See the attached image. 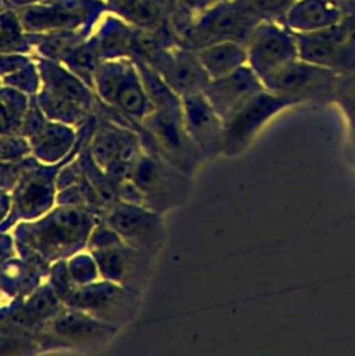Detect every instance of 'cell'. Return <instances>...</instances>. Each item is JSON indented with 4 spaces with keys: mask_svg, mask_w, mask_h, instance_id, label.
Here are the masks:
<instances>
[{
    "mask_svg": "<svg viewBox=\"0 0 355 356\" xmlns=\"http://www.w3.org/2000/svg\"><path fill=\"white\" fill-rule=\"evenodd\" d=\"M136 132L145 153L163 159L189 177L194 175L198 164L203 160L184 128L182 110L155 108L141 122Z\"/></svg>",
    "mask_w": 355,
    "mask_h": 356,
    "instance_id": "obj_2",
    "label": "cell"
},
{
    "mask_svg": "<svg viewBox=\"0 0 355 356\" xmlns=\"http://www.w3.org/2000/svg\"><path fill=\"white\" fill-rule=\"evenodd\" d=\"M1 305H4V300H3V298L0 296V306H1Z\"/></svg>",
    "mask_w": 355,
    "mask_h": 356,
    "instance_id": "obj_50",
    "label": "cell"
},
{
    "mask_svg": "<svg viewBox=\"0 0 355 356\" xmlns=\"http://www.w3.org/2000/svg\"><path fill=\"white\" fill-rule=\"evenodd\" d=\"M139 298L141 292L100 278L88 285L77 286L64 306L86 312L120 328L135 317Z\"/></svg>",
    "mask_w": 355,
    "mask_h": 356,
    "instance_id": "obj_9",
    "label": "cell"
},
{
    "mask_svg": "<svg viewBox=\"0 0 355 356\" xmlns=\"http://www.w3.org/2000/svg\"><path fill=\"white\" fill-rule=\"evenodd\" d=\"M45 281L50 285V288L57 295V298L63 302V305L68 299V296L72 293V291L77 288V285L72 282L68 274L65 259L56 260L50 264Z\"/></svg>",
    "mask_w": 355,
    "mask_h": 356,
    "instance_id": "obj_37",
    "label": "cell"
},
{
    "mask_svg": "<svg viewBox=\"0 0 355 356\" xmlns=\"http://www.w3.org/2000/svg\"><path fill=\"white\" fill-rule=\"evenodd\" d=\"M262 90H265V86L260 78L245 64L224 76L210 79L203 89V95L223 122H226Z\"/></svg>",
    "mask_w": 355,
    "mask_h": 356,
    "instance_id": "obj_16",
    "label": "cell"
},
{
    "mask_svg": "<svg viewBox=\"0 0 355 356\" xmlns=\"http://www.w3.org/2000/svg\"><path fill=\"white\" fill-rule=\"evenodd\" d=\"M63 309V302L57 298L50 285L43 281L25 298L8 302L7 317L14 331L38 338V334L45 325Z\"/></svg>",
    "mask_w": 355,
    "mask_h": 356,
    "instance_id": "obj_17",
    "label": "cell"
},
{
    "mask_svg": "<svg viewBox=\"0 0 355 356\" xmlns=\"http://www.w3.org/2000/svg\"><path fill=\"white\" fill-rule=\"evenodd\" d=\"M63 65H65L71 72H74L78 78H81L88 86L93 89V78L96 70L99 68L102 60L90 40H86L72 46L68 49L58 60Z\"/></svg>",
    "mask_w": 355,
    "mask_h": 356,
    "instance_id": "obj_30",
    "label": "cell"
},
{
    "mask_svg": "<svg viewBox=\"0 0 355 356\" xmlns=\"http://www.w3.org/2000/svg\"><path fill=\"white\" fill-rule=\"evenodd\" d=\"M104 1H106V0H104Z\"/></svg>",
    "mask_w": 355,
    "mask_h": 356,
    "instance_id": "obj_52",
    "label": "cell"
},
{
    "mask_svg": "<svg viewBox=\"0 0 355 356\" xmlns=\"http://www.w3.org/2000/svg\"><path fill=\"white\" fill-rule=\"evenodd\" d=\"M106 3L109 11L128 24L152 31H168V17L180 4L168 7L157 0H106Z\"/></svg>",
    "mask_w": 355,
    "mask_h": 356,
    "instance_id": "obj_23",
    "label": "cell"
},
{
    "mask_svg": "<svg viewBox=\"0 0 355 356\" xmlns=\"http://www.w3.org/2000/svg\"><path fill=\"white\" fill-rule=\"evenodd\" d=\"M157 1H160L168 7H175L178 4V0H157Z\"/></svg>",
    "mask_w": 355,
    "mask_h": 356,
    "instance_id": "obj_48",
    "label": "cell"
},
{
    "mask_svg": "<svg viewBox=\"0 0 355 356\" xmlns=\"http://www.w3.org/2000/svg\"><path fill=\"white\" fill-rule=\"evenodd\" d=\"M4 8H7V7H6V3H4V0H0V11H3Z\"/></svg>",
    "mask_w": 355,
    "mask_h": 356,
    "instance_id": "obj_49",
    "label": "cell"
},
{
    "mask_svg": "<svg viewBox=\"0 0 355 356\" xmlns=\"http://www.w3.org/2000/svg\"><path fill=\"white\" fill-rule=\"evenodd\" d=\"M49 118L45 115V113L42 111L40 106L38 104V100L33 96H31V102L28 106V110L24 115L22 124H21V129H19V135H22L24 138L29 139L33 135H36L46 124H47Z\"/></svg>",
    "mask_w": 355,
    "mask_h": 356,
    "instance_id": "obj_41",
    "label": "cell"
},
{
    "mask_svg": "<svg viewBox=\"0 0 355 356\" xmlns=\"http://www.w3.org/2000/svg\"><path fill=\"white\" fill-rule=\"evenodd\" d=\"M220 1H224V0H178V3L181 6H184L185 8H188L191 13L194 14H198Z\"/></svg>",
    "mask_w": 355,
    "mask_h": 356,
    "instance_id": "obj_44",
    "label": "cell"
},
{
    "mask_svg": "<svg viewBox=\"0 0 355 356\" xmlns=\"http://www.w3.org/2000/svg\"><path fill=\"white\" fill-rule=\"evenodd\" d=\"M135 31L121 17L106 11L89 36L100 60H118L135 57Z\"/></svg>",
    "mask_w": 355,
    "mask_h": 356,
    "instance_id": "obj_20",
    "label": "cell"
},
{
    "mask_svg": "<svg viewBox=\"0 0 355 356\" xmlns=\"http://www.w3.org/2000/svg\"><path fill=\"white\" fill-rule=\"evenodd\" d=\"M333 78L331 68L297 58L262 81L266 90L290 96L298 102L326 88Z\"/></svg>",
    "mask_w": 355,
    "mask_h": 356,
    "instance_id": "obj_18",
    "label": "cell"
},
{
    "mask_svg": "<svg viewBox=\"0 0 355 356\" xmlns=\"http://www.w3.org/2000/svg\"><path fill=\"white\" fill-rule=\"evenodd\" d=\"M14 254H17V250H15V242L11 231L8 232L0 231V263Z\"/></svg>",
    "mask_w": 355,
    "mask_h": 356,
    "instance_id": "obj_43",
    "label": "cell"
},
{
    "mask_svg": "<svg viewBox=\"0 0 355 356\" xmlns=\"http://www.w3.org/2000/svg\"><path fill=\"white\" fill-rule=\"evenodd\" d=\"M6 134H17L18 135L17 128H15L7 108L0 99V135H6Z\"/></svg>",
    "mask_w": 355,
    "mask_h": 356,
    "instance_id": "obj_45",
    "label": "cell"
},
{
    "mask_svg": "<svg viewBox=\"0 0 355 356\" xmlns=\"http://www.w3.org/2000/svg\"><path fill=\"white\" fill-rule=\"evenodd\" d=\"M294 36L298 57L308 63L333 70L344 56L347 35L337 25L312 32H297Z\"/></svg>",
    "mask_w": 355,
    "mask_h": 356,
    "instance_id": "obj_21",
    "label": "cell"
},
{
    "mask_svg": "<svg viewBox=\"0 0 355 356\" xmlns=\"http://www.w3.org/2000/svg\"><path fill=\"white\" fill-rule=\"evenodd\" d=\"M77 160H78L85 177L88 178L90 185L95 188V191L97 192V195L100 196L103 203L106 206H109L110 203L117 200V185L113 182V179L109 177V174L93 160L88 147L84 149L77 156Z\"/></svg>",
    "mask_w": 355,
    "mask_h": 356,
    "instance_id": "obj_33",
    "label": "cell"
},
{
    "mask_svg": "<svg viewBox=\"0 0 355 356\" xmlns=\"http://www.w3.org/2000/svg\"><path fill=\"white\" fill-rule=\"evenodd\" d=\"M97 263L100 278L141 292L149 278L152 256L127 245L90 252Z\"/></svg>",
    "mask_w": 355,
    "mask_h": 356,
    "instance_id": "obj_15",
    "label": "cell"
},
{
    "mask_svg": "<svg viewBox=\"0 0 355 356\" xmlns=\"http://www.w3.org/2000/svg\"><path fill=\"white\" fill-rule=\"evenodd\" d=\"M118 330V327L102 321L86 312L64 306L38 334V341L43 352L56 349H97L109 343Z\"/></svg>",
    "mask_w": 355,
    "mask_h": 356,
    "instance_id": "obj_6",
    "label": "cell"
},
{
    "mask_svg": "<svg viewBox=\"0 0 355 356\" xmlns=\"http://www.w3.org/2000/svg\"><path fill=\"white\" fill-rule=\"evenodd\" d=\"M77 131L74 127L49 120L47 124L28 139L31 156L45 164H57L75 159L81 152L74 149Z\"/></svg>",
    "mask_w": 355,
    "mask_h": 356,
    "instance_id": "obj_22",
    "label": "cell"
},
{
    "mask_svg": "<svg viewBox=\"0 0 355 356\" xmlns=\"http://www.w3.org/2000/svg\"><path fill=\"white\" fill-rule=\"evenodd\" d=\"M107 10L104 0H46L17 11L29 33L78 29L92 33Z\"/></svg>",
    "mask_w": 355,
    "mask_h": 356,
    "instance_id": "obj_7",
    "label": "cell"
},
{
    "mask_svg": "<svg viewBox=\"0 0 355 356\" xmlns=\"http://www.w3.org/2000/svg\"><path fill=\"white\" fill-rule=\"evenodd\" d=\"M196 54L210 79L224 76L248 64L246 44L234 40L207 44L196 50Z\"/></svg>",
    "mask_w": 355,
    "mask_h": 356,
    "instance_id": "obj_26",
    "label": "cell"
},
{
    "mask_svg": "<svg viewBox=\"0 0 355 356\" xmlns=\"http://www.w3.org/2000/svg\"><path fill=\"white\" fill-rule=\"evenodd\" d=\"M184 128L203 159L223 153L224 122L203 92L181 97Z\"/></svg>",
    "mask_w": 355,
    "mask_h": 356,
    "instance_id": "obj_14",
    "label": "cell"
},
{
    "mask_svg": "<svg viewBox=\"0 0 355 356\" xmlns=\"http://www.w3.org/2000/svg\"><path fill=\"white\" fill-rule=\"evenodd\" d=\"M70 160L45 164L32 156L25 159V167L11 191V211L0 224L1 232L11 231L19 221L39 218L56 206L57 172Z\"/></svg>",
    "mask_w": 355,
    "mask_h": 356,
    "instance_id": "obj_4",
    "label": "cell"
},
{
    "mask_svg": "<svg viewBox=\"0 0 355 356\" xmlns=\"http://www.w3.org/2000/svg\"><path fill=\"white\" fill-rule=\"evenodd\" d=\"M258 24L259 22L245 14L234 0H224L194 14L182 47L196 51L207 44L223 40H234L246 44Z\"/></svg>",
    "mask_w": 355,
    "mask_h": 356,
    "instance_id": "obj_8",
    "label": "cell"
},
{
    "mask_svg": "<svg viewBox=\"0 0 355 356\" xmlns=\"http://www.w3.org/2000/svg\"><path fill=\"white\" fill-rule=\"evenodd\" d=\"M11 204H13L11 192L0 189V224L8 217L11 211Z\"/></svg>",
    "mask_w": 355,
    "mask_h": 356,
    "instance_id": "obj_46",
    "label": "cell"
},
{
    "mask_svg": "<svg viewBox=\"0 0 355 356\" xmlns=\"http://www.w3.org/2000/svg\"><path fill=\"white\" fill-rule=\"evenodd\" d=\"M141 75L145 92L157 110L181 111V97L164 82V79L145 61L134 60Z\"/></svg>",
    "mask_w": 355,
    "mask_h": 356,
    "instance_id": "obj_29",
    "label": "cell"
},
{
    "mask_svg": "<svg viewBox=\"0 0 355 356\" xmlns=\"http://www.w3.org/2000/svg\"><path fill=\"white\" fill-rule=\"evenodd\" d=\"M68 274L77 286L88 285L100 280V273L93 254L88 250H79L65 259Z\"/></svg>",
    "mask_w": 355,
    "mask_h": 356,
    "instance_id": "obj_34",
    "label": "cell"
},
{
    "mask_svg": "<svg viewBox=\"0 0 355 356\" xmlns=\"http://www.w3.org/2000/svg\"><path fill=\"white\" fill-rule=\"evenodd\" d=\"M28 53L33 54L29 33L25 31L17 10L0 11V54Z\"/></svg>",
    "mask_w": 355,
    "mask_h": 356,
    "instance_id": "obj_31",
    "label": "cell"
},
{
    "mask_svg": "<svg viewBox=\"0 0 355 356\" xmlns=\"http://www.w3.org/2000/svg\"><path fill=\"white\" fill-rule=\"evenodd\" d=\"M102 221L109 224L127 245L152 257L164 243L163 216L149 207L117 199L106 207Z\"/></svg>",
    "mask_w": 355,
    "mask_h": 356,
    "instance_id": "obj_10",
    "label": "cell"
},
{
    "mask_svg": "<svg viewBox=\"0 0 355 356\" xmlns=\"http://www.w3.org/2000/svg\"><path fill=\"white\" fill-rule=\"evenodd\" d=\"M42 1H46V0H4L6 7L13 8V10H21V8H25V7H29L33 4H39Z\"/></svg>",
    "mask_w": 355,
    "mask_h": 356,
    "instance_id": "obj_47",
    "label": "cell"
},
{
    "mask_svg": "<svg viewBox=\"0 0 355 356\" xmlns=\"http://www.w3.org/2000/svg\"><path fill=\"white\" fill-rule=\"evenodd\" d=\"M192 177L142 150L131 178L143 196L145 207L164 216L181 206L192 189Z\"/></svg>",
    "mask_w": 355,
    "mask_h": 356,
    "instance_id": "obj_5",
    "label": "cell"
},
{
    "mask_svg": "<svg viewBox=\"0 0 355 356\" xmlns=\"http://www.w3.org/2000/svg\"><path fill=\"white\" fill-rule=\"evenodd\" d=\"M97 221L86 210L56 204L39 218L19 221L13 227L17 254L47 275L53 261L86 249Z\"/></svg>",
    "mask_w": 355,
    "mask_h": 356,
    "instance_id": "obj_1",
    "label": "cell"
},
{
    "mask_svg": "<svg viewBox=\"0 0 355 356\" xmlns=\"http://www.w3.org/2000/svg\"><path fill=\"white\" fill-rule=\"evenodd\" d=\"M146 64L152 67L180 97L203 92L210 81L196 51L180 44L163 49Z\"/></svg>",
    "mask_w": 355,
    "mask_h": 356,
    "instance_id": "obj_13",
    "label": "cell"
},
{
    "mask_svg": "<svg viewBox=\"0 0 355 356\" xmlns=\"http://www.w3.org/2000/svg\"><path fill=\"white\" fill-rule=\"evenodd\" d=\"M237 6L258 22L285 15L297 0H234Z\"/></svg>",
    "mask_w": 355,
    "mask_h": 356,
    "instance_id": "obj_35",
    "label": "cell"
},
{
    "mask_svg": "<svg viewBox=\"0 0 355 356\" xmlns=\"http://www.w3.org/2000/svg\"><path fill=\"white\" fill-rule=\"evenodd\" d=\"M99 117L96 132L88 146L93 160L106 170L118 157L121 149L132 139L138 136V132L132 128L118 125L107 118Z\"/></svg>",
    "mask_w": 355,
    "mask_h": 356,
    "instance_id": "obj_25",
    "label": "cell"
},
{
    "mask_svg": "<svg viewBox=\"0 0 355 356\" xmlns=\"http://www.w3.org/2000/svg\"><path fill=\"white\" fill-rule=\"evenodd\" d=\"M3 86V82H1V78H0V88Z\"/></svg>",
    "mask_w": 355,
    "mask_h": 356,
    "instance_id": "obj_51",
    "label": "cell"
},
{
    "mask_svg": "<svg viewBox=\"0 0 355 356\" xmlns=\"http://www.w3.org/2000/svg\"><path fill=\"white\" fill-rule=\"evenodd\" d=\"M295 103L298 100L294 97L277 95L266 89L253 96L224 122L223 153L227 156L241 153L271 117Z\"/></svg>",
    "mask_w": 355,
    "mask_h": 356,
    "instance_id": "obj_11",
    "label": "cell"
},
{
    "mask_svg": "<svg viewBox=\"0 0 355 356\" xmlns=\"http://www.w3.org/2000/svg\"><path fill=\"white\" fill-rule=\"evenodd\" d=\"M39 68L42 88L70 100L89 113H95L96 95L81 78L56 60L33 56Z\"/></svg>",
    "mask_w": 355,
    "mask_h": 356,
    "instance_id": "obj_19",
    "label": "cell"
},
{
    "mask_svg": "<svg viewBox=\"0 0 355 356\" xmlns=\"http://www.w3.org/2000/svg\"><path fill=\"white\" fill-rule=\"evenodd\" d=\"M246 51L248 65L260 81L299 58L295 36L270 21H260L255 26L246 42Z\"/></svg>",
    "mask_w": 355,
    "mask_h": 356,
    "instance_id": "obj_12",
    "label": "cell"
},
{
    "mask_svg": "<svg viewBox=\"0 0 355 356\" xmlns=\"http://www.w3.org/2000/svg\"><path fill=\"white\" fill-rule=\"evenodd\" d=\"M46 280V274L18 254L0 263V296L4 303L29 295Z\"/></svg>",
    "mask_w": 355,
    "mask_h": 356,
    "instance_id": "obj_24",
    "label": "cell"
},
{
    "mask_svg": "<svg viewBox=\"0 0 355 356\" xmlns=\"http://www.w3.org/2000/svg\"><path fill=\"white\" fill-rule=\"evenodd\" d=\"M31 156L26 138L17 134L0 135V161H19Z\"/></svg>",
    "mask_w": 355,
    "mask_h": 356,
    "instance_id": "obj_39",
    "label": "cell"
},
{
    "mask_svg": "<svg viewBox=\"0 0 355 356\" xmlns=\"http://www.w3.org/2000/svg\"><path fill=\"white\" fill-rule=\"evenodd\" d=\"M42 352V346L36 337L18 332H0V355L26 356Z\"/></svg>",
    "mask_w": 355,
    "mask_h": 356,
    "instance_id": "obj_36",
    "label": "cell"
},
{
    "mask_svg": "<svg viewBox=\"0 0 355 356\" xmlns=\"http://www.w3.org/2000/svg\"><path fill=\"white\" fill-rule=\"evenodd\" d=\"M25 159L19 161H0V189L13 191L25 167Z\"/></svg>",
    "mask_w": 355,
    "mask_h": 356,
    "instance_id": "obj_42",
    "label": "cell"
},
{
    "mask_svg": "<svg viewBox=\"0 0 355 356\" xmlns=\"http://www.w3.org/2000/svg\"><path fill=\"white\" fill-rule=\"evenodd\" d=\"M35 97L42 111L49 120L64 122L74 128L78 127L89 114H92L85 108H82L81 106L70 100H65L42 86L39 92L35 95Z\"/></svg>",
    "mask_w": 355,
    "mask_h": 356,
    "instance_id": "obj_32",
    "label": "cell"
},
{
    "mask_svg": "<svg viewBox=\"0 0 355 356\" xmlns=\"http://www.w3.org/2000/svg\"><path fill=\"white\" fill-rule=\"evenodd\" d=\"M338 10L327 0H297L285 14L287 25L295 32H312L336 25Z\"/></svg>",
    "mask_w": 355,
    "mask_h": 356,
    "instance_id": "obj_28",
    "label": "cell"
},
{
    "mask_svg": "<svg viewBox=\"0 0 355 356\" xmlns=\"http://www.w3.org/2000/svg\"><path fill=\"white\" fill-rule=\"evenodd\" d=\"M124 241L121 239V236L104 221L99 220L88 238V243H86V249L89 252L93 250H100V249H106V248H111L116 246L118 243H123Z\"/></svg>",
    "mask_w": 355,
    "mask_h": 356,
    "instance_id": "obj_40",
    "label": "cell"
},
{
    "mask_svg": "<svg viewBox=\"0 0 355 356\" xmlns=\"http://www.w3.org/2000/svg\"><path fill=\"white\" fill-rule=\"evenodd\" d=\"M96 99L139 125L153 110L138 68L131 58L102 61L93 78Z\"/></svg>",
    "mask_w": 355,
    "mask_h": 356,
    "instance_id": "obj_3",
    "label": "cell"
},
{
    "mask_svg": "<svg viewBox=\"0 0 355 356\" xmlns=\"http://www.w3.org/2000/svg\"><path fill=\"white\" fill-rule=\"evenodd\" d=\"M0 78L4 86L18 89L28 96L36 95L42 86L36 60L28 53L0 54Z\"/></svg>",
    "mask_w": 355,
    "mask_h": 356,
    "instance_id": "obj_27",
    "label": "cell"
},
{
    "mask_svg": "<svg viewBox=\"0 0 355 356\" xmlns=\"http://www.w3.org/2000/svg\"><path fill=\"white\" fill-rule=\"evenodd\" d=\"M0 99L3 102V104L6 106L15 128H17V132L19 135V129H21V124H22V120H24V115L28 110V106H29V102H31V96H28L26 93L18 90V89H14V88H10V86H1L0 88Z\"/></svg>",
    "mask_w": 355,
    "mask_h": 356,
    "instance_id": "obj_38",
    "label": "cell"
}]
</instances>
